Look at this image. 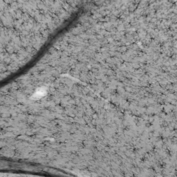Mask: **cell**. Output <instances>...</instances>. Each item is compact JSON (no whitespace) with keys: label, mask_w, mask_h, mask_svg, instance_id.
I'll use <instances>...</instances> for the list:
<instances>
[{"label":"cell","mask_w":177,"mask_h":177,"mask_svg":"<svg viewBox=\"0 0 177 177\" xmlns=\"http://www.w3.org/2000/svg\"><path fill=\"white\" fill-rule=\"evenodd\" d=\"M46 89H45V88H38L36 91H35V93L33 95L32 98H33L35 100L40 99V98H42L43 96H44L45 95H46Z\"/></svg>","instance_id":"1"}]
</instances>
